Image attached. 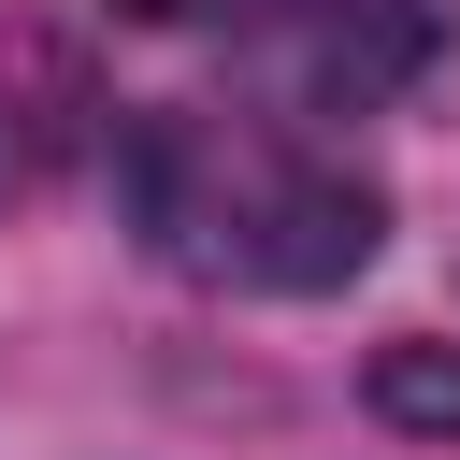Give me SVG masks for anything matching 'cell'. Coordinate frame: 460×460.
<instances>
[{
	"mask_svg": "<svg viewBox=\"0 0 460 460\" xmlns=\"http://www.w3.org/2000/svg\"><path fill=\"white\" fill-rule=\"evenodd\" d=\"M101 14H129V29H187L201 0H101Z\"/></svg>",
	"mask_w": 460,
	"mask_h": 460,
	"instance_id": "5",
	"label": "cell"
},
{
	"mask_svg": "<svg viewBox=\"0 0 460 460\" xmlns=\"http://www.w3.org/2000/svg\"><path fill=\"white\" fill-rule=\"evenodd\" d=\"M417 58H431V14H402V0H345V14L302 43V101H316V115H374Z\"/></svg>",
	"mask_w": 460,
	"mask_h": 460,
	"instance_id": "3",
	"label": "cell"
},
{
	"mask_svg": "<svg viewBox=\"0 0 460 460\" xmlns=\"http://www.w3.org/2000/svg\"><path fill=\"white\" fill-rule=\"evenodd\" d=\"M86 72H72V43H43V29H0V201H29L72 144H86Z\"/></svg>",
	"mask_w": 460,
	"mask_h": 460,
	"instance_id": "2",
	"label": "cell"
},
{
	"mask_svg": "<svg viewBox=\"0 0 460 460\" xmlns=\"http://www.w3.org/2000/svg\"><path fill=\"white\" fill-rule=\"evenodd\" d=\"M374 230H388V201H374L359 172H288V187L259 201V244H244V259H259L273 288H345V273L374 259Z\"/></svg>",
	"mask_w": 460,
	"mask_h": 460,
	"instance_id": "1",
	"label": "cell"
},
{
	"mask_svg": "<svg viewBox=\"0 0 460 460\" xmlns=\"http://www.w3.org/2000/svg\"><path fill=\"white\" fill-rule=\"evenodd\" d=\"M359 402L388 417V431H417V446H460V345H374V374H359Z\"/></svg>",
	"mask_w": 460,
	"mask_h": 460,
	"instance_id": "4",
	"label": "cell"
}]
</instances>
